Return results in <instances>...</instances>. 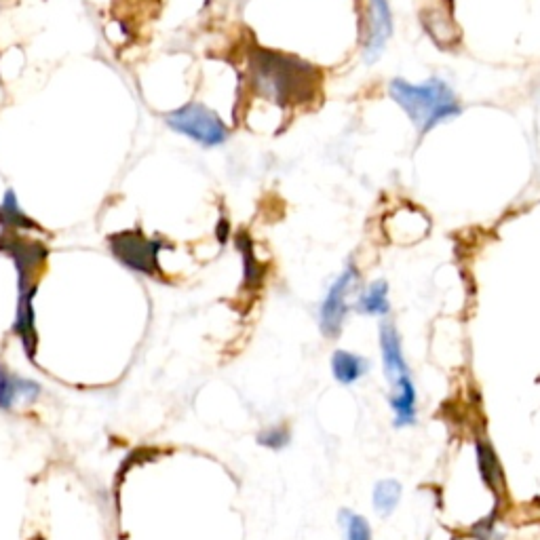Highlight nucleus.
Listing matches in <instances>:
<instances>
[{"label":"nucleus","instance_id":"nucleus-12","mask_svg":"<svg viewBox=\"0 0 540 540\" xmlns=\"http://www.w3.org/2000/svg\"><path fill=\"white\" fill-rule=\"evenodd\" d=\"M389 403L395 412L397 427H410L416 422V389L410 374L391 384Z\"/></svg>","mask_w":540,"mask_h":540},{"label":"nucleus","instance_id":"nucleus-17","mask_svg":"<svg viewBox=\"0 0 540 540\" xmlns=\"http://www.w3.org/2000/svg\"><path fill=\"white\" fill-rule=\"evenodd\" d=\"M399 498H401L399 481L382 479V481H378L376 488H374V509L382 517H389L395 511V507L399 505Z\"/></svg>","mask_w":540,"mask_h":540},{"label":"nucleus","instance_id":"nucleus-14","mask_svg":"<svg viewBox=\"0 0 540 540\" xmlns=\"http://www.w3.org/2000/svg\"><path fill=\"white\" fill-rule=\"evenodd\" d=\"M368 359L355 355L351 351H336L332 355V374L340 384H355L365 372H368Z\"/></svg>","mask_w":540,"mask_h":540},{"label":"nucleus","instance_id":"nucleus-11","mask_svg":"<svg viewBox=\"0 0 540 540\" xmlns=\"http://www.w3.org/2000/svg\"><path fill=\"white\" fill-rule=\"evenodd\" d=\"M475 452H477V467H479L481 479H484V484L490 488L496 500H503L507 492V481H505L503 465H500L492 443L486 439H477Z\"/></svg>","mask_w":540,"mask_h":540},{"label":"nucleus","instance_id":"nucleus-13","mask_svg":"<svg viewBox=\"0 0 540 540\" xmlns=\"http://www.w3.org/2000/svg\"><path fill=\"white\" fill-rule=\"evenodd\" d=\"M0 228L13 230V233H22V230H26V233L28 230H41V226L19 207V201L13 190H7L3 203H0Z\"/></svg>","mask_w":540,"mask_h":540},{"label":"nucleus","instance_id":"nucleus-10","mask_svg":"<svg viewBox=\"0 0 540 540\" xmlns=\"http://www.w3.org/2000/svg\"><path fill=\"white\" fill-rule=\"evenodd\" d=\"M380 353H382L384 374H387L389 384H395L399 378L410 374L408 365H405L403 349H401V336L395 330L393 323L380 325Z\"/></svg>","mask_w":540,"mask_h":540},{"label":"nucleus","instance_id":"nucleus-3","mask_svg":"<svg viewBox=\"0 0 540 540\" xmlns=\"http://www.w3.org/2000/svg\"><path fill=\"white\" fill-rule=\"evenodd\" d=\"M167 245L159 239L146 237L142 230H123L108 237V249L114 260L121 262L135 275L157 279L161 275L159 254Z\"/></svg>","mask_w":540,"mask_h":540},{"label":"nucleus","instance_id":"nucleus-4","mask_svg":"<svg viewBox=\"0 0 540 540\" xmlns=\"http://www.w3.org/2000/svg\"><path fill=\"white\" fill-rule=\"evenodd\" d=\"M165 121L173 131L207 148L220 146L228 140L226 125L218 119L216 112H211L203 104H188L180 110H173L167 114Z\"/></svg>","mask_w":540,"mask_h":540},{"label":"nucleus","instance_id":"nucleus-19","mask_svg":"<svg viewBox=\"0 0 540 540\" xmlns=\"http://www.w3.org/2000/svg\"><path fill=\"white\" fill-rule=\"evenodd\" d=\"M258 446L266 448V450H285L289 443H292V431H289L285 424H273V427H266L258 433Z\"/></svg>","mask_w":540,"mask_h":540},{"label":"nucleus","instance_id":"nucleus-7","mask_svg":"<svg viewBox=\"0 0 540 540\" xmlns=\"http://www.w3.org/2000/svg\"><path fill=\"white\" fill-rule=\"evenodd\" d=\"M38 292L36 281H17V308L13 321V334L24 346V353L30 361L36 359L38 353V332H36V311L34 300Z\"/></svg>","mask_w":540,"mask_h":540},{"label":"nucleus","instance_id":"nucleus-6","mask_svg":"<svg viewBox=\"0 0 540 540\" xmlns=\"http://www.w3.org/2000/svg\"><path fill=\"white\" fill-rule=\"evenodd\" d=\"M0 252L13 260L17 281H36L45 270L49 249L43 241H34L13 230H3L0 235Z\"/></svg>","mask_w":540,"mask_h":540},{"label":"nucleus","instance_id":"nucleus-15","mask_svg":"<svg viewBox=\"0 0 540 540\" xmlns=\"http://www.w3.org/2000/svg\"><path fill=\"white\" fill-rule=\"evenodd\" d=\"M357 311L361 315H376L384 317L391 311V302H389V283L387 281H374L365 292H361L357 300Z\"/></svg>","mask_w":540,"mask_h":540},{"label":"nucleus","instance_id":"nucleus-16","mask_svg":"<svg viewBox=\"0 0 540 540\" xmlns=\"http://www.w3.org/2000/svg\"><path fill=\"white\" fill-rule=\"evenodd\" d=\"M237 247L243 256V273H245V287L247 289H260L264 283V268L256 256V249L252 239L247 233L237 235Z\"/></svg>","mask_w":540,"mask_h":540},{"label":"nucleus","instance_id":"nucleus-8","mask_svg":"<svg viewBox=\"0 0 540 540\" xmlns=\"http://www.w3.org/2000/svg\"><path fill=\"white\" fill-rule=\"evenodd\" d=\"M43 387L32 378H24L0 365V412H13L19 403H34Z\"/></svg>","mask_w":540,"mask_h":540},{"label":"nucleus","instance_id":"nucleus-9","mask_svg":"<svg viewBox=\"0 0 540 540\" xmlns=\"http://www.w3.org/2000/svg\"><path fill=\"white\" fill-rule=\"evenodd\" d=\"M393 32V17L389 0H370L368 34H365V60L376 62Z\"/></svg>","mask_w":540,"mask_h":540},{"label":"nucleus","instance_id":"nucleus-5","mask_svg":"<svg viewBox=\"0 0 540 540\" xmlns=\"http://www.w3.org/2000/svg\"><path fill=\"white\" fill-rule=\"evenodd\" d=\"M359 283V270L353 262L338 275V279L327 289V294L319 306V327L325 338H338L342 334V325L349 315V296Z\"/></svg>","mask_w":540,"mask_h":540},{"label":"nucleus","instance_id":"nucleus-18","mask_svg":"<svg viewBox=\"0 0 540 540\" xmlns=\"http://www.w3.org/2000/svg\"><path fill=\"white\" fill-rule=\"evenodd\" d=\"M340 524L344 528L346 540H372V528L365 517H361L349 509H342L340 511Z\"/></svg>","mask_w":540,"mask_h":540},{"label":"nucleus","instance_id":"nucleus-1","mask_svg":"<svg viewBox=\"0 0 540 540\" xmlns=\"http://www.w3.org/2000/svg\"><path fill=\"white\" fill-rule=\"evenodd\" d=\"M249 83L264 100L287 108L313 102L321 74L298 57L256 49L249 53Z\"/></svg>","mask_w":540,"mask_h":540},{"label":"nucleus","instance_id":"nucleus-2","mask_svg":"<svg viewBox=\"0 0 540 540\" xmlns=\"http://www.w3.org/2000/svg\"><path fill=\"white\" fill-rule=\"evenodd\" d=\"M389 93L397 106L408 114L420 135H427L439 123L460 114L454 91L439 79H431L420 85L395 79L389 85Z\"/></svg>","mask_w":540,"mask_h":540}]
</instances>
